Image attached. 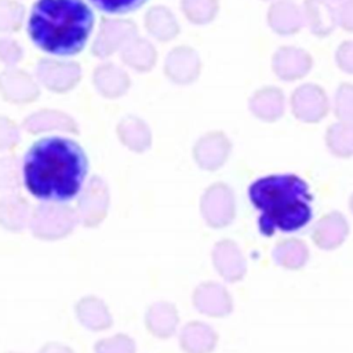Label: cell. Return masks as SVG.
Segmentation results:
<instances>
[{"instance_id": "2", "label": "cell", "mask_w": 353, "mask_h": 353, "mask_svg": "<svg viewBox=\"0 0 353 353\" xmlns=\"http://www.w3.org/2000/svg\"><path fill=\"white\" fill-rule=\"evenodd\" d=\"M248 199L259 212L256 223L265 237L305 228L313 216V194L307 182L295 174H272L255 179Z\"/></svg>"}, {"instance_id": "6", "label": "cell", "mask_w": 353, "mask_h": 353, "mask_svg": "<svg viewBox=\"0 0 353 353\" xmlns=\"http://www.w3.org/2000/svg\"><path fill=\"white\" fill-rule=\"evenodd\" d=\"M349 233L350 228L346 218L341 212L332 211L323 215L314 223L310 232V239L319 250L334 251L346 241Z\"/></svg>"}, {"instance_id": "4", "label": "cell", "mask_w": 353, "mask_h": 353, "mask_svg": "<svg viewBox=\"0 0 353 353\" xmlns=\"http://www.w3.org/2000/svg\"><path fill=\"white\" fill-rule=\"evenodd\" d=\"M192 305L203 316L225 319L233 309L234 302L229 290L218 281L208 280L197 284L192 292Z\"/></svg>"}, {"instance_id": "5", "label": "cell", "mask_w": 353, "mask_h": 353, "mask_svg": "<svg viewBox=\"0 0 353 353\" xmlns=\"http://www.w3.org/2000/svg\"><path fill=\"white\" fill-rule=\"evenodd\" d=\"M211 263L218 276L230 284L241 281L248 272L245 255L232 239H221L212 245Z\"/></svg>"}, {"instance_id": "10", "label": "cell", "mask_w": 353, "mask_h": 353, "mask_svg": "<svg viewBox=\"0 0 353 353\" xmlns=\"http://www.w3.org/2000/svg\"><path fill=\"white\" fill-rule=\"evenodd\" d=\"M181 323L179 312L174 303L159 302L152 307L150 325L153 332L160 338H170L178 332Z\"/></svg>"}, {"instance_id": "11", "label": "cell", "mask_w": 353, "mask_h": 353, "mask_svg": "<svg viewBox=\"0 0 353 353\" xmlns=\"http://www.w3.org/2000/svg\"><path fill=\"white\" fill-rule=\"evenodd\" d=\"M94 7L106 14H127L142 7L148 0H88Z\"/></svg>"}, {"instance_id": "12", "label": "cell", "mask_w": 353, "mask_h": 353, "mask_svg": "<svg viewBox=\"0 0 353 353\" xmlns=\"http://www.w3.org/2000/svg\"><path fill=\"white\" fill-rule=\"evenodd\" d=\"M350 208H352V211H353V200H352V204H350Z\"/></svg>"}, {"instance_id": "8", "label": "cell", "mask_w": 353, "mask_h": 353, "mask_svg": "<svg viewBox=\"0 0 353 353\" xmlns=\"http://www.w3.org/2000/svg\"><path fill=\"white\" fill-rule=\"evenodd\" d=\"M218 341L216 330L200 320H190L178 331V345L183 353H212Z\"/></svg>"}, {"instance_id": "1", "label": "cell", "mask_w": 353, "mask_h": 353, "mask_svg": "<svg viewBox=\"0 0 353 353\" xmlns=\"http://www.w3.org/2000/svg\"><path fill=\"white\" fill-rule=\"evenodd\" d=\"M87 172L88 160L83 148L63 137L40 138L28 149L22 164L26 189L36 199L50 203L73 200Z\"/></svg>"}, {"instance_id": "9", "label": "cell", "mask_w": 353, "mask_h": 353, "mask_svg": "<svg viewBox=\"0 0 353 353\" xmlns=\"http://www.w3.org/2000/svg\"><path fill=\"white\" fill-rule=\"evenodd\" d=\"M272 258L281 269L295 272L306 266L310 258V251L303 240L298 237H287L274 244Z\"/></svg>"}, {"instance_id": "3", "label": "cell", "mask_w": 353, "mask_h": 353, "mask_svg": "<svg viewBox=\"0 0 353 353\" xmlns=\"http://www.w3.org/2000/svg\"><path fill=\"white\" fill-rule=\"evenodd\" d=\"M94 26V12L84 0H37L29 12L28 33L43 51L69 57L80 52Z\"/></svg>"}, {"instance_id": "7", "label": "cell", "mask_w": 353, "mask_h": 353, "mask_svg": "<svg viewBox=\"0 0 353 353\" xmlns=\"http://www.w3.org/2000/svg\"><path fill=\"white\" fill-rule=\"evenodd\" d=\"M236 215L232 193L225 188L210 190L201 201V216L211 229L229 226Z\"/></svg>"}]
</instances>
